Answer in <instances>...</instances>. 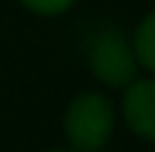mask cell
Here are the masks:
<instances>
[{"label": "cell", "instance_id": "obj_1", "mask_svg": "<svg viewBox=\"0 0 155 152\" xmlns=\"http://www.w3.org/2000/svg\"><path fill=\"white\" fill-rule=\"evenodd\" d=\"M117 125V109L101 90L76 92L63 112V136L76 152H101Z\"/></svg>", "mask_w": 155, "mask_h": 152}, {"label": "cell", "instance_id": "obj_2", "mask_svg": "<svg viewBox=\"0 0 155 152\" xmlns=\"http://www.w3.org/2000/svg\"><path fill=\"white\" fill-rule=\"evenodd\" d=\"M87 68L98 84L106 90H123L139 76V60L131 44V35H125L120 27H101L87 46Z\"/></svg>", "mask_w": 155, "mask_h": 152}, {"label": "cell", "instance_id": "obj_3", "mask_svg": "<svg viewBox=\"0 0 155 152\" xmlns=\"http://www.w3.org/2000/svg\"><path fill=\"white\" fill-rule=\"evenodd\" d=\"M120 101V114L134 136L155 144V76H136L125 84Z\"/></svg>", "mask_w": 155, "mask_h": 152}, {"label": "cell", "instance_id": "obj_4", "mask_svg": "<svg viewBox=\"0 0 155 152\" xmlns=\"http://www.w3.org/2000/svg\"><path fill=\"white\" fill-rule=\"evenodd\" d=\"M131 44H134L139 68L155 76V8L142 16V22L136 24V30L131 35Z\"/></svg>", "mask_w": 155, "mask_h": 152}, {"label": "cell", "instance_id": "obj_5", "mask_svg": "<svg viewBox=\"0 0 155 152\" xmlns=\"http://www.w3.org/2000/svg\"><path fill=\"white\" fill-rule=\"evenodd\" d=\"M19 5L35 16H63L76 5V0H19Z\"/></svg>", "mask_w": 155, "mask_h": 152}, {"label": "cell", "instance_id": "obj_6", "mask_svg": "<svg viewBox=\"0 0 155 152\" xmlns=\"http://www.w3.org/2000/svg\"><path fill=\"white\" fill-rule=\"evenodd\" d=\"M46 152H76V150H71V147H68V150H46Z\"/></svg>", "mask_w": 155, "mask_h": 152}]
</instances>
